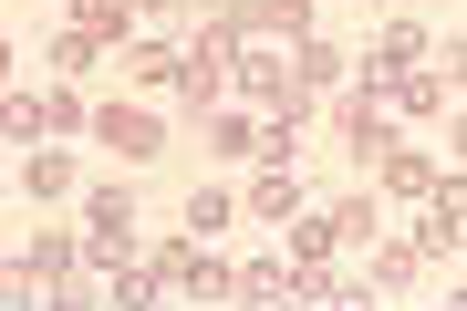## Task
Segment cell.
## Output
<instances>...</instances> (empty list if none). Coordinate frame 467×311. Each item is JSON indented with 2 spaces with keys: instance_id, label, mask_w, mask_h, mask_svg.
Here are the masks:
<instances>
[{
  "instance_id": "cell-15",
  "label": "cell",
  "mask_w": 467,
  "mask_h": 311,
  "mask_svg": "<svg viewBox=\"0 0 467 311\" xmlns=\"http://www.w3.org/2000/svg\"><path fill=\"white\" fill-rule=\"evenodd\" d=\"M198 125H208V146H218V156H260V125H250V115H229V104H218V115H198Z\"/></svg>"
},
{
  "instance_id": "cell-20",
  "label": "cell",
  "mask_w": 467,
  "mask_h": 311,
  "mask_svg": "<svg viewBox=\"0 0 467 311\" xmlns=\"http://www.w3.org/2000/svg\"><path fill=\"white\" fill-rule=\"evenodd\" d=\"M457 166H467V115H457Z\"/></svg>"
},
{
  "instance_id": "cell-16",
  "label": "cell",
  "mask_w": 467,
  "mask_h": 311,
  "mask_svg": "<svg viewBox=\"0 0 467 311\" xmlns=\"http://www.w3.org/2000/svg\"><path fill=\"white\" fill-rule=\"evenodd\" d=\"M229 218H239V197H229V187H198V197H187V229H198V239H218Z\"/></svg>"
},
{
  "instance_id": "cell-11",
  "label": "cell",
  "mask_w": 467,
  "mask_h": 311,
  "mask_svg": "<svg viewBox=\"0 0 467 311\" xmlns=\"http://www.w3.org/2000/svg\"><path fill=\"white\" fill-rule=\"evenodd\" d=\"M21 187H32L42 208H52V197H73V166H63V146H21Z\"/></svg>"
},
{
  "instance_id": "cell-8",
  "label": "cell",
  "mask_w": 467,
  "mask_h": 311,
  "mask_svg": "<svg viewBox=\"0 0 467 311\" xmlns=\"http://www.w3.org/2000/svg\"><path fill=\"white\" fill-rule=\"evenodd\" d=\"M333 125H343V146H353V166H384V156H395V135H384V94H353V104H343Z\"/></svg>"
},
{
  "instance_id": "cell-1",
  "label": "cell",
  "mask_w": 467,
  "mask_h": 311,
  "mask_svg": "<svg viewBox=\"0 0 467 311\" xmlns=\"http://www.w3.org/2000/svg\"><path fill=\"white\" fill-rule=\"evenodd\" d=\"M146 291H156V301H218V291H239V270L187 229V239H156V249H146Z\"/></svg>"
},
{
  "instance_id": "cell-7",
  "label": "cell",
  "mask_w": 467,
  "mask_h": 311,
  "mask_svg": "<svg viewBox=\"0 0 467 311\" xmlns=\"http://www.w3.org/2000/svg\"><path fill=\"white\" fill-rule=\"evenodd\" d=\"M416 208H426L416 249H457V239H467V177H436V187L416 197Z\"/></svg>"
},
{
  "instance_id": "cell-9",
  "label": "cell",
  "mask_w": 467,
  "mask_h": 311,
  "mask_svg": "<svg viewBox=\"0 0 467 311\" xmlns=\"http://www.w3.org/2000/svg\"><path fill=\"white\" fill-rule=\"evenodd\" d=\"M416 63H426V42L405 32V21H384V32L364 42V83H384V73H416Z\"/></svg>"
},
{
  "instance_id": "cell-3",
  "label": "cell",
  "mask_w": 467,
  "mask_h": 311,
  "mask_svg": "<svg viewBox=\"0 0 467 311\" xmlns=\"http://www.w3.org/2000/svg\"><path fill=\"white\" fill-rule=\"evenodd\" d=\"M239 52H250V42H229L218 21H198V42H187V73H177V104H187V115H218V104L239 94Z\"/></svg>"
},
{
  "instance_id": "cell-21",
  "label": "cell",
  "mask_w": 467,
  "mask_h": 311,
  "mask_svg": "<svg viewBox=\"0 0 467 311\" xmlns=\"http://www.w3.org/2000/svg\"><path fill=\"white\" fill-rule=\"evenodd\" d=\"M457 301H467V291H457Z\"/></svg>"
},
{
  "instance_id": "cell-6",
  "label": "cell",
  "mask_w": 467,
  "mask_h": 311,
  "mask_svg": "<svg viewBox=\"0 0 467 311\" xmlns=\"http://www.w3.org/2000/svg\"><path fill=\"white\" fill-rule=\"evenodd\" d=\"M94 146H104V156H125V166H146L156 146H167V125L135 115V104H104V115H94Z\"/></svg>"
},
{
  "instance_id": "cell-17",
  "label": "cell",
  "mask_w": 467,
  "mask_h": 311,
  "mask_svg": "<svg viewBox=\"0 0 467 311\" xmlns=\"http://www.w3.org/2000/svg\"><path fill=\"white\" fill-rule=\"evenodd\" d=\"M291 73H301V94H322V83L343 73V52L333 42H291Z\"/></svg>"
},
{
  "instance_id": "cell-13",
  "label": "cell",
  "mask_w": 467,
  "mask_h": 311,
  "mask_svg": "<svg viewBox=\"0 0 467 311\" xmlns=\"http://www.w3.org/2000/svg\"><path fill=\"white\" fill-rule=\"evenodd\" d=\"M250 208L260 218H301V177H291V166H260V177H250Z\"/></svg>"
},
{
  "instance_id": "cell-5",
  "label": "cell",
  "mask_w": 467,
  "mask_h": 311,
  "mask_svg": "<svg viewBox=\"0 0 467 311\" xmlns=\"http://www.w3.org/2000/svg\"><path fill=\"white\" fill-rule=\"evenodd\" d=\"M84 239H94V270H125L135 260V187H94Z\"/></svg>"
},
{
  "instance_id": "cell-12",
  "label": "cell",
  "mask_w": 467,
  "mask_h": 311,
  "mask_svg": "<svg viewBox=\"0 0 467 311\" xmlns=\"http://www.w3.org/2000/svg\"><path fill=\"white\" fill-rule=\"evenodd\" d=\"M416 270H426V249H416V239H395V249H374V270H364V280H374V301H384V291H416Z\"/></svg>"
},
{
  "instance_id": "cell-18",
  "label": "cell",
  "mask_w": 467,
  "mask_h": 311,
  "mask_svg": "<svg viewBox=\"0 0 467 311\" xmlns=\"http://www.w3.org/2000/svg\"><path fill=\"white\" fill-rule=\"evenodd\" d=\"M104 52V32H84V21H63V32H52V73H84Z\"/></svg>"
},
{
  "instance_id": "cell-4",
  "label": "cell",
  "mask_w": 467,
  "mask_h": 311,
  "mask_svg": "<svg viewBox=\"0 0 467 311\" xmlns=\"http://www.w3.org/2000/svg\"><path fill=\"white\" fill-rule=\"evenodd\" d=\"M73 125H94V104L73 94V83H52V94H11V135H21V146H52V135H73Z\"/></svg>"
},
{
  "instance_id": "cell-2",
  "label": "cell",
  "mask_w": 467,
  "mask_h": 311,
  "mask_svg": "<svg viewBox=\"0 0 467 311\" xmlns=\"http://www.w3.org/2000/svg\"><path fill=\"white\" fill-rule=\"evenodd\" d=\"M84 270H94V239H73V229H42V239H21V260H11V291L21 301H73L84 291Z\"/></svg>"
},
{
  "instance_id": "cell-14",
  "label": "cell",
  "mask_w": 467,
  "mask_h": 311,
  "mask_svg": "<svg viewBox=\"0 0 467 311\" xmlns=\"http://www.w3.org/2000/svg\"><path fill=\"white\" fill-rule=\"evenodd\" d=\"M374 177H384V197H426L436 177H447V166H426V156H405V146H395V156L374 166Z\"/></svg>"
},
{
  "instance_id": "cell-19",
  "label": "cell",
  "mask_w": 467,
  "mask_h": 311,
  "mask_svg": "<svg viewBox=\"0 0 467 311\" xmlns=\"http://www.w3.org/2000/svg\"><path fill=\"white\" fill-rule=\"evenodd\" d=\"M301 291V270L281 260V270H239V301H291Z\"/></svg>"
},
{
  "instance_id": "cell-10",
  "label": "cell",
  "mask_w": 467,
  "mask_h": 311,
  "mask_svg": "<svg viewBox=\"0 0 467 311\" xmlns=\"http://www.w3.org/2000/svg\"><path fill=\"white\" fill-rule=\"evenodd\" d=\"M364 94H384L395 115H436V104H447V83H436V73L416 63V73H384V83H364Z\"/></svg>"
}]
</instances>
